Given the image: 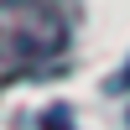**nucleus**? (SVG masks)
<instances>
[{"instance_id":"obj_1","label":"nucleus","mask_w":130,"mask_h":130,"mask_svg":"<svg viewBox=\"0 0 130 130\" xmlns=\"http://www.w3.org/2000/svg\"><path fill=\"white\" fill-rule=\"evenodd\" d=\"M68 47V16L52 0H0V78L42 73Z\"/></svg>"},{"instance_id":"obj_2","label":"nucleus","mask_w":130,"mask_h":130,"mask_svg":"<svg viewBox=\"0 0 130 130\" xmlns=\"http://www.w3.org/2000/svg\"><path fill=\"white\" fill-rule=\"evenodd\" d=\"M37 130H73V115H68V104H52V109L37 120Z\"/></svg>"}]
</instances>
